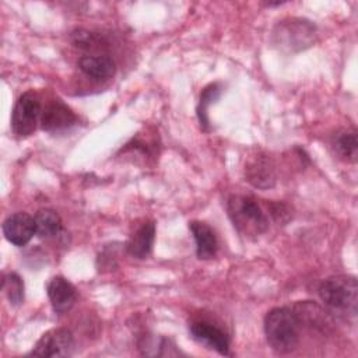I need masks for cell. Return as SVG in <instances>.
<instances>
[{
    "label": "cell",
    "mask_w": 358,
    "mask_h": 358,
    "mask_svg": "<svg viewBox=\"0 0 358 358\" xmlns=\"http://www.w3.org/2000/svg\"><path fill=\"white\" fill-rule=\"evenodd\" d=\"M301 323L295 312L287 306L270 309L264 316V334L268 345L278 354L295 350L299 341Z\"/></svg>",
    "instance_id": "obj_1"
},
{
    "label": "cell",
    "mask_w": 358,
    "mask_h": 358,
    "mask_svg": "<svg viewBox=\"0 0 358 358\" xmlns=\"http://www.w3.org/2000/svg\"><path fill=\"white\" fill-rule=\"evenodd\" d=\"M228 217L245 238H257L268 228V220L257 201L245 194H234L227 201Z\"/></svg>",
    "instance_id": "obj_2"
},
{
    "label": "cell",
    "mask_w": 358,
    "mask_h": 358,
    "mask_svg": "<svg viewBox=\"0 0 358 358\" xmlns=\"http://www.w3.org/2000/svg\"><path fill=\"white\" fill-rule=\"evenodd\" d=\"M316 25L305 18L289 17L278 21L271 32L273 45L284 52H299L315 43Z\"/></svg>",
    "instance_id": "obj_3"
},
{
    "label": "cell",
    "mask_w": 358,
    "mask_h": 358,
    "mask_svg": "<svg viewBox=\"0 0 358 358\" xmlns=\"http://www.w3.org/2000/svg\"><path fill=\"white\" fill-rule=\"evenodd\" d=\"M322 302L337 313L355 316L358 303V284L352 275H331L319 287Z\"/></svg>",
    "instance_id": "obj_4"
},
{
    "label": "cell",
    "mask_w": 358,
    "mask_h": 358,
    "mask_svg": "<svg viewBox=\"0 0 358 358\" xmlns=\"http://www.w3.org/2000/svg\"><path fill=\"white\" fill-rule=\"evenodd\" d=\"M42 108L39 96L32 92H24L15 102L13 113H11V127L14 134L18 137H28L31 136L41 119Z\"/></svg>",
    "instance_id": "obj_5"
},
{
    "label": "cell",
    "mask_w": 358,
    "mask_h": 358,
    "mask_svg": "<svg viewBox=\"0 0 358 358\" xmlns=\"http://www.w3.org/2000/svg\"><path fill=\"white\" fill-rule=\"evenodd\" d=\"M73 350V333L66 327H57L42 334L29 354L35 357H69Z\"/></svg>",
    "instance_id": "obj_6"
},
{
    "label": "cell",
    "mask_w": 358,
    "mask_h": 358,
    "mask_svg": "<svg viewBox=\"0 0 358 358\" xmlns=\"http://www.w3.org/2000/svg\"><path fill=\"white\" fill-rule=\"evenodd\" d=\"M245 180L257 189L273 187L277 180L273 159L263 152L252 155L245 164Z\"/></svg>",
    "instance_id": "obj_7"
},
{
    "label": "cell",
    "mask_w": 358,
    "mask_h": 358,
    "mask_svg": "<svg viewBox=\"0 0 358 358\" xmlns=\"http://www.w3.org/2000/svg\"><path fill=\"white\" fill-rule=\"evenodd\" d=\"M3 234L10 243L15 246H24L32 239L34 235H36L35 220L28 213H14L4 220Z\"/></svg>",
    "instance_id": "obj_8"
},
{
    "label": "cell",
    "mask_w": 358,
    "mask_h": 358,
    "mask_svg": "<svg viewBox=\"0 0 358 358\" xmlns=\"http://www.w3.org/2000/svg\"><path fill=\"white\" fill-rule=\"evenodd\" d=\"M189 331L197 343L207 345L221 355L229 354V337L215 324L206 320H196L190 324Z\"/></svg>",
    "instance_id": "obj_9"
},
{
    "label": "cell",
    "mask_w": 358,
    "mask_h": 358,
    "mask_svg": "<svg viewBox=\"0 0 358 358\" xmlns=\"http://www.w3.org/2000/svg\"><path fill=\"white\" fill-rule=\"evenodd\" d=\"M46 292L52 308L57 315L69 312L77 299L76 287L62 275H56L49 280L46 285Z\"/></svg>",
    "instance_id": "obj_10"
},
{
    "label": "cell",
    "mask_w": 358,
    "mask_h": 358,
    "mask_svg": "<svg viewBox=\"0 0 358 358\" xmlns=\"http://www.w3.org/2000/svg\"><path fill=\"white\" fill-rule=\"evenodd\" d=\"M77 122L74 112L62 101H50L42 110L41 126L45 131H62Z\"/></svg>",
    "instance_id": "obj_11"
},
{
    "label": "cell",
    "mask_w": 358,
    "mask_h": 358,
    "mask_svg": "<svg viewBox=\"0 0 358 358\" xmlns=\"http://www.w3.org/2000/svg\"><path fill=\"white\" fill-rule=\"evenodd\" d=\"M189 228L196 242L197 257L201 260L213 259L218 250V239L214 229L203 221H192Z\"/></svg>",
    "instance_id": "obj_12"
},
{
    "label": "cell",
    "mask_w": 358,
    "mask_h": 358,
    "mask_svg": "<svg viewBox=\"0 0 358 358\" xmlns=\"http://www.w3.org/2000/svg\"><path fill=\"white\" fill-rule=\"evenodd\" d=\"M155 241V224L154 221L143 222L127 239L126 250L136 259H145Z\"/></svg>",
    "instance_id": "obj_13"
},
{
    "label": "cell",
    "mask_w": 358,
    "mask_h": 358,
    "mask_svg": "<svg viewBox=\"0 0 358 358\" xmlns=\"http://www.w3.org/2000/svg\"><path fill=\"white\" fill-rule=\"evenodd\" d=\"M80 70L87 74L88 77L103 80L109 78L116 71V64L112 57L108 55H92V56H83L78 60Z\"/></svg>",
    "instance_id": "obj_14"
},
{
    "label": "cell",
    "mask_w": 358,
    "mask_h": 358,
    "mask_svg": "<svg viewBox=\"0 0 358 358\" xmlns=\"http://www.w3.org/2000/svg\"><path fill=\"white\" fill-rule=\"evenodd\" d=\"M299 320V323H306L310 327L326 330L329 323V315L327 312L322 310L320 306L310 301H303L295 305L292 309Z\"/></svg>",
    "instance_id": "obj_15"
},
{
    "label": "cell",
    "mask_w": 358,
    "mask_h": 358,
    "mask_svg": "<svg viewBox=\"0 0 358 358\" xmlns=\"http://www.w3.org/2000/svg\"><path fill=\"white\" fill-rule=\"evenodd\" d=\"M333 148L340 159L354 164L358 157L357 131L354 129L340 130L333 138Z\"/></svg>",
    "instance_id": "obj_16"
},
{
    "label": "cell",
    "mask_w": 358,
    "mask_h": 358,
    "mask_svg": "<svg viewBox=\"0 0 358 358\" xmlns=\"http://www.w3.org/2000/svg\"><path fill=\"white\" fill-rule=\"evenodd\" d=\"M35 229L39 238H53L62 231V220L55 210L41 208L35 217Z\"/></svg>",
    "instance_id": "obj_17"
},
{
    "label": "cell",
    "mask_w": 358,
    "mask_h": 358,
    "mask_svg": "<svg viewBox=\"0 0 358 358\" xmlns=\"http://www.w3.org/2000/svg\"><path fill=\"white\" fill-rule=\"evenodd\" d=\"M221 91H222L221 84L213 83V84L207 85L200 94V101H199V106H197V117H199L200 126L204 130H208V116H207L208 106L211 105V102H214L220 96Z\"/></svg>",
    "instance_id": "obj_18"
},
{
    "label": "cell",
    "mask_w": 358,
    "mask_h": 358,
    "mask_svg": "<svg viewBox=\"0 0 358 358\" xmlns=\"http://www.w3.org/2000/svg\"><path fill=\"white\" fill-rule=\"evenodd\" d=\"M11 306H20L24 301V281L17 273H8L1 285Z\"/></svg>",
    "instance_id": "obj_19"
},
{
    "label": "cell",
    "mask_w": 358,
    "mask_h": 358,
    "mask_svg": "<svg viewBox=\"0 0 358 358\" xmlns=\"http://www.w3.org/2000/svg\"><path fill=\"white\" fill-rule=\"evenodd\" d=\"M71 41L77 48L81 49H94L98 43V38L95 34L87 29H76L71 32Z\"/></svg>",
    "instance_id": "obj_20"
},
{
    "label": "cell",
    "mask_w": 358,
    "mask_h": 358,
    "mask_svg": "<svg viewBox=\"0 0 358 358\" xmlns=\"http://www.w3.org/2000/svg\"><path fill=\"white\" fill-rule=\"evenodd\" d=\"M268 210H270L271 217L274 218V221L278 225L280 224L284 225V224H287L291 220V208L285 203H281V201L270 203L268 204Z\"/></svg>",
    "instance_id": "obj_21"
}]
</instances>
